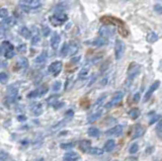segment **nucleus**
<instances>
[{
    "mask_svg": "<svg viewBox=\"0 0 162 161\" xmlns=\"http://www.w3.org/2000/svg\"><path fill=\"white\" fill-rule=\"evenodd\" d=\"M146 40L148 43L154 44L155 42L158 40V36H157V33H154V31H149L148 35H147V37H146Z\"/></svg>",
    "mask_w": 162,
    "mask_h": 161,
    "instance_id": "obj_13",
    "label": "nucleus"
},
{
    "mask_svg": "<svg viewBox=\"0 0 162 161\" xmlns=\"http://www.w3.org/2000/svg\"><path fill=\"white\" fill-rule=\"evenodd\" d=\"M103 152H104V150L101 149V148L90 147L88 151H87V153L91 154V155H102V154H103Z\"/></svg>",
    "mask_w": 162,
    "mask_h": 161,
    "instance_id": "obj_14",
    "label": "nucleus"
},
{
    "mask_svg": "<svg viewBox=\"0 0 162 161\" xmlns=\"http://www.w3.org/2000/svg\"><path fill=\"white\" fill-rule=\"evenodd\" d=\"M18 51H20V53H23L27 51V46L25 45H20V47H18Z\"/></svg>",
    "mask_w": 162,
    "mask_h": 161,
    "instance_id": "obj_42",
    "label": "nucleus"
},
{
    "mask_svg": "<svg viewBox=\"0 0 162 161\" xmlns=\"http://www.w3.org/2000/svg\"><path fill=\"white\" fill-rule=\"evenodd\" d=\"M87 134H88L90 137H94V138H96V137H98V135H99V131H98V129L94 128V127H90V128L88 129V131H87Z\"/></svg>",
    "mask_w": 162,
    "mask_h": 161,
    "instance_id": "obj_18",
    "label": "nucleus"
},
{
    "mask_svg": "<svg viewBox=\"0 0 162 161\" xmlns=\"http://www.w3.org/2000/svg\"><path fill=\"white\" fill-rule=\"evenodd\" d=\"M101 116H102V111H97V112H95V113H93L92 115H90L88 116V118H87V122H88V123H93V122H95L97 118H101Z\"/></svg>",
    "mask_w": 162,
    "mask_h": 161,
    "instance_id": "obj_16",
    "label": "nucleus"
},
{
    "mask_svg": "<svg viewBox=\"0 0 162 161\" xmlns=\"http://www.w3.org/2000/svg\"><path fill=\"white\" fill-rule=\"evenodd\" d=\"M80 148L81 150H83V151H88L89 148H90V142L89 141H86V140H84V141H82L80 143Z\"/></svg>",
    "mask_w": 162,
    "mask_h": 161,
    "instance_id": "obj_20",
    "label": "nucleus"
},
{
    "mask_svg": "<svg viewBox=\"0 0 162 161\" xmlns=\"http://www.w3.org/2000/svg\"><path fill=\"white\" fill-rule=\"evenodd\" d=\"M31 112L35 116H40L43 113V105L42 103H35L33 107H31Z\"/></svg>",
    "mask_w": 162,
    "mask_h": 161,
    "instance_id": "obj_12",
    "label": "nucleus"
},
{
    "mask_svg": "<svg viewBox=\"0 0 162 161\" xmlns=\"http://www.w3.org/2000/svg\"><path fill=\"white\" fill-rule=\"evenodd\" d=\"M2 52H3V48H2V47H0V56H1Z\"/></svg>",
    "mask_w": 162,
    "mask_h": 161,
    "instance_id": "obj_46",
    "label": "nucleus"
},
{
    "mask_svg": "<svg viewBox=\"0 0 162 161\" xmlns=\"http://www.w3.org/2000/svg\"><path fill=\"white\" fill-rule=\"evenodd\" d=\"M69 47H70L69 55H74V54H75V53L78 51V46L76 45V44L71 43V44H69Z\"/></svg>",
    "mask_w": 162,
    "mask_h": 161,
    "instance_id": "obj_26",
    "label": "nucleus"
},
{
    "mask_svg": "<svg viewBox=\"0 0 162 161\" xmlns=\"http://www.w3.org/2000/svg\"><path fill=\"white\" fill-rule=\"evenodd\" d=\"M159 85H160V81L159 80H157V81H155L154 83L151 84V86L148 88V90H147L146 94H145V97H144V101L148 100L149 98H150L151 96H152V94L154 93L155 90L157 89V88L159 87Z\"/></svg>",
    "mask_w": 162,
    "mask_h": 161,
    "instance_id": "obj_4",
    "label": "nucleus"
},
{
    "mask_svg": "<svg viewBox=\"0 0 162 161\" xmlns=\"http://www.w3.org/2000/svg\"><path fill=\"white\" fill-rule=\"evenodd\" d=\"M47 58H48L47 53L43 52L42 54H40L39 56L36 58V63H37V64H44V63L47 61Z\"/></svg>",
    "mask_w": 162,
    "mask_h": 161,
    "instance_id": "obj_17",
    "label": "nucleus"
},
{
    "mask_svg": "<svg viewBox=\"0 0 162 161\" xmlns=\"http://www.w3.org/2000/svg\"><path fill=\"white\" fill-rule=\"evenodd\" d=\"M8 80V75L5 73V72H1L0 73V82L1 83H6Z\"/></svg>",
    "mask_w": 162,
    "mask_h": 161,
    "instance_id": "obj_29",
    "label": "nucleus"
},
{
    "mask_svg": "<svg viewBox=\"0 0 162 161\" xmlns=\"http://www.w3.org/2000/svg\"><path fill=\"white\" fill-rule=\"evenodd\" d=\"M123 97H124V92H122V91L116 92L114 96H112V98L108 102V105H106V109H110V107L117 105L122 99H123Z\"/></svg>",
    "mask_w": 162,
    "mask_h": 161,
    "instance_id": "obj_2",
    "label": "nucleus"
},
{
    "mask_svg": "<svg viewBox=\"0 0 162 161\" xmlns=\"http://www.w3.org/2000/svg\"><path fill=\"white\" fill-rule=\"evenodd\" d=\"M140 115V111L138 109H132L131 111L129 112V116H131L132 118H137Z\"/></svg>",
    "mask_w": 162,
    "mask_h": 161,
    "instance_id": "obj_23",
    "label": "nucleus"
},
{
    "mask_svg": "<svg viewBox=\"0 0 162 161\" xmlns=\"http://www.w3.org/2000/svg\"><path fill=\"white\" fill-rule=\"evenodd\" d=\"M114 161H119V160H114Z\"/></svg>",
    "mask_w": 162,
    "mask_h": 161,
    "instance_id": "obj_47",
    "label": "nucleus"
},
{
    "mask_svg": "<svg viewBox=\"0 0 162 161\" xmlns=\"http://www.w3.org/2000/svg\"><path fill=\"white\" fill-rule=\"evenodd\" d=\"M156 128H157L156 129V130H157V134H158V136L162 139V120H160L158 122V124H157Z\"/></svg>",
    "mask_w": 162,
    "mask_h": 161,
    "instance_id": "obj_31",
    "label": "nucleus"
},
{
    "mask_svg": "<svg viewBox=\"0 0 162 161\" xmlns=\"http://www.w3.org/2000/svg\"><path fill=\"white\" fill-rule=\"evenodd\" d=\"M160 120H161L160 116H159V115H155V116H153V118L150 120V124H154V123H156V122H159Z\"/></svg>",
    "mask_w": 162,
    "mask_h": 161,
    "instance_id": "obj_37",
    "label": "nucleus"
},
{
    "mask_svg": "<svg viewBox=\"0 0 162 161\" xmlns=\"http://www.w3.org/2000/svg\"><path fill=\"white\" fill-rule=\"evenodd\" d=\"M60 42H61V37L57 33H55L54 35L52 36V38H51V41H50L51 47H52L53 49H58L59 45H60Z\"/></svg>",
    "mask_w": 162,
    "mask_h": 161,
    "instance_id": "obj_9",
    "label": "nucleus"
},
{
    "mask_svg": "<svg viewBox=\"0 0 162 161\" xmlns=\"http://www.w3.org/2000/svg\"><path fill=\"white\" fill-rule=\"evenodd\" d=\"M138 150H139V146H138V144L137 143H133L131 146H130L129 152L131 154H136L138 152Z\"/></svg>",
    "mask_w": 162,
    "mask_h": 161,
    "instance_id": "obj_25",
    "label": "nucleus"
},
{
    "mask_svg": "<svg viewBox=\"0 0 162 161\" xmlns=\"http://www.w3.org/2000/svg\"><path fill=\"white\" fill-rule=\"evenodd\" d=\"M108 83V77L106 76V77L102 78V80L101 81V85H106V84Z\"/></svg>",
    "mask_w": 162,
    "mask_h": 161,
    "instance_id": "obj_41",
    "label": "nucleus"
},
{
    "mask_svg": "<svg viewBox=\"0 0 162 161\" xmlns=\"http://www.w3.org/2000/svg\"><path fill=\"white\" fill-rule=\"evenodd\" d=\"M115 147H116V142L114 140H108L105 142V144H104V150L108 152L112 151L115 149Z\"/></svg>",
    "mask_w": 162,
    "mask_h": 161,
    "instance_id": "obj_15",
    "label": "nucleus"
},
{
    "mask_svg": "<svg viewBox=\"0 0 162 161\" xmlns=\"http://www.w3.org/2000/svg\"><path fill=\"white\" fill-rule=\"evenodd\" d=\"M122 132H123V127L119 125V126H115V127H112V129L108 130L105 132V134L108 135V136L118 137V136H120V135L122 134Z\"/></svg>",
    "mask_w": 162,
    "mask_h": 161,
    "instance_id": "obj_6",
    "label": "nucleus"
},
{
    "mask_svg": "<svg viewBox=\"0 0 162 161\" xmlns=\"http://www.w3.org/2000/svg\"><path fill=\"white\" fill-rule=\"evenodd\" d=\"M40 42V36L39 35H35L33 37V39H31V45H34V46H36V45H38Z\"/></svg>",
    "mask_w": 162,
    "mask_h": 161,
    "instance_id": "obj_32",
    "label": "nucleus"
},
{
    "mask_svg": "<svg viewBox=\"0 0 162 161\" xmlns=\"http://www.w3.org/2000/svg\"><path fill=\"white\" fill-rule=\"evenodd\" d=\"M60 88H61V82L56 81L54 83V85H53V90H54V91H59Z\"/></svg>",
    "mask_w": 162,
    "mask_h": 161,
    "instance_id": "obj_35",
    "label": "nucleus"
},
{
    "mask_svg": "<svg viewBox=\"0 0 162 161\" xmlns=\"http://www.w3.org/2000/svg\"><path fill=\"white\" fill-rule=\"evenodd\" d=\"M89 72V67H83L82 69H81V71L79 72V77H85V76L88 74Z\"/></svg>",
    "mask_w": 162,
    "mask_h": 161,
    "instance_id": "obj_30",
    "label": "nucleus"
},
{
    "mask_svg": "<svg viewBox=\"0 0 162 161\" xmlns=\"http://www.w3.org/2000/svg\"><path fill=\"white\" fill-rule=\"evenodd\" d=\"M42 31H43V36L47 37V36H49V33H51V29H49L48 26H44L43 27V29H42Z\"/></svg>",
    "mask_w": 162,
    "mask_h": 161,
    "instance_id": "obj_38",
    "label": "nucleus"
},
{
    "mask_svg": "<svg viewBox=\"0 0 162 161\" xmlns=\"http://www.w3.org/2000/svg\"><path fill=\"white\" fill-rule=\"evenodd\" d=\"M98 31H99V35H101V37L103 38V39H108V38H110V36L112 35V31L108 26H105V25L99 27Z\"/></svg>",
    "mask_w": 162,
    "mask_h": 161,
    "instance_id": "obj_8",
    "label": "nucleus"
},
{
    "mask_svg": "<svg viewBox=\"0 0 162 161\" xmlns=\"http://www.w3.org/2000/svg\"><path fill=\"white\" fill-rule=\"evenodd\" d=\"M20 5L25 6L27 8H31V9H37V8L40 7L42 2L39 0H24V1L20 2Z\"/></svg>",
    "mask_w": 162,
    "mask_h": 161,
    "instance_id": "obj_3",
    "label": "nucleus"
},
{
    "mask_svg": "<svg viewBox=\"0 0 162 161\" xmlns=\"http://www.w3.org/2000/svg\"><path fill=\"white\" fill-rule=\"evenodd\" d=\"M14 56V52L13 50H7L5 53V57L6 58H12Z\"/></svg>",
    "mask_w": 162,
    "mask_h": 161,
    "instance_id": "obj_39",
    "label": "nucleus"
},
{
    "mask_svg": "<svg viewBox=\"0 0 162 161\" xmlns=\"http://www.w3.org/2000/svg\"><path fill=\"white\" fill-rule=\"evenodd\" d=\"M74 147V145L72 143H63L61 144V148L64 150H68V149H72Z\"/></svg>",
    "mask_w": 162,
    "mask_h": 161,
    "instance_id": "obj_34",
    "label": "nucleus"
},
{
    "mask_svg": "<svg viewBox=\"0 0 162 161\" xmlns=\"http://www.w3.org/2000/svg\"><path fill=\"white\" fill-rule=\"evenodd\" d=\"M5 33V29H4L3 24L0 23V35H4Z\"/></svg>",
    "mask_w": 162,
    "mask_h": 161,
    "instance_id": "obj_44",
    "label": "nucleus"
},
{
    "mask_svg": "<svg viewBox=\"0 0 162 161\" xmlns=\"http://www.w3.org/2000/svg\"><path fill=\"white\" fill-rule=\"evenodd\" d=\"M68 121H66V120H62L60 121V122L58 123V124H56L55 126H53V130H59V129H61L62 127H64L66 125V123H67Z\"/></svg>",
    "mask_w": 162,
    "mask_h": 161,
    "instance_id": "obj_28",
    "label": "nucleus"
},
{
    "mask_svg": "<svg viewBox=\"0 0 162 161\" xmlns=\"http://www.w3.org/2000/svg\"><path fill=\"white\" fill-rule=\"evenodd\" d=\"M4 23H5L6 25H8V26H13V25L16 23L15 18H14V17H11V16H8V17L5 20V22H4Z\"/></svg>",
    "mask_w": 162,
    "mask_h": 161,
    "instance_id": "obj_24",
    "label": "nucleus"
},
{
    "mask_svg": "<svg viewBox=\"0 0 162 161\" xmlns=\"http://www.w3.org/2000/svg\"><path fill=\"white\" fill-rule=\"evenodd\" d=\"M69 50H70L69 44H64L63 47H62V49H61V55L63 57L69 55Z\"/></svg>",
    "mask_w": 162,
    "mask_h": 161,
    "instance_id": "obj_21",
    "label": "nucleus"
},
{
    "mask_svg": "<svg viewBox=\"0 0 162 161\" xmlns=\"http://www.w3.org/2000/svg\"><path fill=\"white\" fill-rule=\"evenodd\" d=\"M18 64H20V67H22V68H27V67H29V61H27V58L22 57V58H20V61H18Z\"/></svg>",
    "mask_w": 162,
    "mask_h": 161,
    "instance_id": "obj_27",
    "label": "nucleus"
},
{
    "mask_svg": "<svg viewBox=\"0 0 162 161\" xmlns=\"http://www.w3.org/2000/svg\"><path fill=\"white\" fill-rule=\"evenodd\" d=\"M154 10L158 14H162V5H161V4H155V5H154Z\"/></svg>",
    "mask_w": 162,
    "mask_h": 161,
    "instance_id": "obj_36",
    "label": "nucleus"
},
{
    "mask_svg": "<svg viewBox=\"0 0 162 161\" xmlns=\"http://www.w3.org/2000/svg\"><path fill=\"white\" fill-rule=\"evenodd\" d=\"M140 74V67L138 65H134V67L132 68V70L129 71V76H128V80L129 81H132L135 77H137Z\"/></svg>",
    "mask_w": 162,
    "mask_h": 161,
    "instance_id": "obj_10",
    "label": "nucleus"
},
{
    "mask_svg": "<svg viewBox=\"0 0 162 161\" xmlns=\"http://www.w3.org/2000/svg\"><path fill=\"white\" fill-rule=\"evenodd\" d=\"M20 35L22 36L24 39H29L31 37V33L27 27H21L20 29Z\"/></svg>",
    "mask_w": 162,
    "mask_h": 161,
    "instance_id": "obj_19",
    "label": "nucleus"
},
{
    "mask_svg": "<svg viewBox=\"0 0 162 161\" xmlns=\"http://www.w3.org/2000/svg\"><path fill=\"white\" fill-rule=\"evenodd\" d=\"M145 133V129L144 127L141 126V125H136L134 127V130H133V134H132V138L133 139H137L140 138L144 135Z\"/></svg>",
    "mask_w": 162,
    "mask_h": 161,
    "instance_id": "obj_7",
    "label": "nucleus"
},
{
    "mask_svg": "<svg viewBox=\"0 0 162 161\" xmlns=\"http://www.w3.org/2000/svg\"><path fill=\"white\" fill-rule=\"evenodd\" d=\"M8 16V10L6 8H0V18H5Z\"/></svg>",
    "mask_w": 162,
    "mask_h": 161,
    "instance_id": "obj_33",
    "label": "nucleus"
},
{
    "mask_svg": "<svg viewBox=\"0 0 162 161\" xmlns=\"http://www.w3.org/2000/svg\"><path fill=\"white\" fill-rule=\"evenodd\" d=\"M79 60H80V56H76L71 59V62H78Z\"/></svg>",
    "mask_w": 162,
    "mask_h": 161,
    "instance_id": "obj_45",
    "label": "nucleus"
},
{
    "mask_svg": "<svg viewBox=\"0 0 162 161\" xmlns=\"http://www.w3.org/2000/svg\"><path fill=\"white\" fill-rule=\"evenodd\" d=\"M89 44H90L91 46H94V47H102V46H104V45H106V44H108V40L103 39V38H101V37H99V38L94 39L93 41L89 42Z\"/></svg>",
    "mask_w": 162,
    "mask_h": 161,
    "instance_id": "obj_11",
    "label": "nucleus"
},
{
    "mask_svg": "<svg viewBox=\"0 0 162 161\" xmlns=\"http://www.w3.org/2000/svg\"><path fill=\"white\" fill-rule=\"evenodd\" d=\"M62 66H63V65H62V62H60V61H55V62H53L52 64L49 66V71H50L51 73L54 74V75H58L62 70Z\"/></svg>",
    "mask_w": 162,
    "mask_h": 161,
    "instance_id": "obj_5",
    "label": "nucleus"
},
{
    "mask_svg": "<svg viewBox=\"0 0 162 161\" xmlns=\"http://www.w3.org/2000/svg\"><path fill=\"white\" fill-rule=\"evenodd\" d=\"M7 153H5L4 151H1L0 150V160H4V159H6L7 158Z\"/></svg>",
    "mask_w": 162,
    "mask_h": 161,
    "instance_id": "obj_40",
    "label": "nucleus"
},
{
    "mask_svg": "<svg viewBox=\"0 0 162 161\" xmlns=\"http://www.w3.org/2000/svg\"><path fill=\"white\" fill-rule=\"evenodd\" d=\"M140 96H141V95H140V93H139V92L135 93V95H134V97H133L134 101H136V102H137V101L140 99Z\"/></svg>",
    "mask_w": 162,
    "mask_h": 161,
    "instance_id": "obj_43",
    "label": "nucleus"
},
{
    "mask_svg": "<svg viewBox=\"0 0 162 161\" xmlns=\"http://www.w3.org/2000/svg\"><path fill=\"white\" fill-rule=\"evenodd\" d=\"M125 44L121 40H117L116 45H115V58L117 60H120L122 57L124 56V53H125Z\"/></svg>",
    "mask_w": 162,
    "mask_h": 161,
    "instance_id": "obj_1",
    "label": "nucleus"
},
{
    "mask_svg": "<svg viewBox=\"0 0 162 161\" xmlns=\"http://www.w3.org/2000/svg\"><path fill=\"white\" fill-rule=\"evenodd\" d=\"M105 98H106V94L101 95V96H99V98L96 100V102H95V107H101V105H103V102H104V100H105Z\"/></svg>",
    "mask_w": 162,
    "mask_h": 161,
    "instance_id": "obj_22",
    "label": "nucleus"
}]
</instances>
